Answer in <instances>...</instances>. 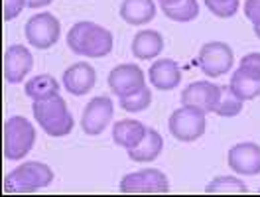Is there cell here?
Here are the masks:
<instances>
[{
  "mask_svg": "<svg viewBox=\"0 0 260 197\" xmlns=\"http://www.w3.org/2000/svg\"><path fill=\"white\" fill-rule=\"evenodd\" d=\"M67 46L77 55L99 59L111 53L113 34L95 22H77L67 32Z\"/></svg>",
  "mask_w": 260,
  "mask_h": 197,
  "instance_id": "cell-1",
  "label": "cell"
},
{
  "mask_svg": "<svg viewBox=\"0 0 260 197\" xmlns=\"http://www.w3.org/2000/svg\"><path fill=\"white\" fill-rule=\"evenodd\" d=\"M32 113L42 130L53 138L67 136L73 130V116L67 111L65 98L59 95H53L46 101H34Z\"/></svg>",
  "mask_w": 260,
  "mask_h": 197,
  "instance_id": "cell-2",
  "label": "cell"
},
{
  "mask_svg": "<svg viewBox=\"0 0 260 197\" xmlns=\"http://www.w3.org/2000/svg\"><path fill=\"white\" fill-rule=\"evenodd\" d=\"M53 181V172L42 162H24L4 178L6 193H34Z\"/></svg>",
  "mask_w": 260,
  "mask_h": 197,
  "instance_id": "cell-3",
  "label": "cell"
},
{
  "mask_svg": "<svg viewBox=\"0 0 260 197\" xmlns=\"http://www.w3.org/2000/svg\"><path fill=\"white\" fill-rule=\"evenodd\" d=\"M36 142V128L24 116H10L4 122V158L22 160L30 154Z\"/></svg>",
  "mask_w": 260,
  "mask_h": 197,
  "instance_id": "cell-4",
  "label": "cell"
},
{
  "mask_svg": "<svg viewBox=\"0 0 260 197\" xmlns=\"http://www.w3.org/2000/svg\"><path fill=\"white\" fill-rule=\"evenodd\" d=\"M205 124H207L205 113L191 107H181L178 111H174L168 120L172 136L179 142H193L197 138H201L205 132Z\"/></svg>",
  "mask_w": 260,
  "mask_h": 197,
  "instance_id": "cell-5",
  "label": "cell"
},
{
  "mask_svg": "<svg viewBox=\"0 0 260 197\" xmlns=\"http://www.w3.org/2000/svg\"><path fill=\"white\" fill-rule=\"evenodd\" d=\"M59 32H61V24L51 12H40L32 16L24 28L28 44L38 49H48L55 46L59 40Z\"/></svg>",
  "mask_w": 260,
  "mask_h": 197,
  "instance_id": "cell-6",
  "label": "cell"
},
{
  "mask_svg": "<svg viewBox=\"0 0 260 197\" xmlns=\"http://www.w3.org/2000/svg\"><path fill=\"white\" fill-rule=\"evenodd\" d=\"M197 63L207 77H221L229 73V69L233 67L235 55H233V49L225 42H209L199 49Z\"/></svg>",
  "mask_w": 260,
  "mask_h": 197,
  "instance_id": "cell-7",
  "label": "cell"
},
{
  "mask_svg": "<svg viewBox=\"0 0 260 197\" xmlns=\"http://www.w3.org/2000/svg\"><path fill=\"white\" fill-rule=\"evenodd\" d=\"M120 191L122 193H168L170 181L160 170L148 168V170L126 174L120 180Z\"/></svg>",
  "mask_w": 260,
  "mask_h": 197,
  "instance_id": "cell-8",
  "label": "cell"
},
{
  "mask_svg": "<svg viewBox=\"0 0 260 197\" xmlns=\"http://www.w3.org/2000/svg\"><path fill=\"white\" fill-rule=\"evenodd\" d=\"M113 115H114L113 98L107 97V95L93 97L87 103L85 111H83V116H81L83 132L89 134V136H99L101 132L111 124Z\"/></svg>",
  "mask_w": 260,
  "mask_h": 197,
  "instance_id": "cell-9",
  "label": "cell"
},
{
  "mask_svg": "<svg viewBox=\"0 0 260 197\" xmlns=\"http://www.w3.org/2000/svg\"><path fill=\"white\" fill-rule=\"evenodd\" d=\"M219 95H221L219 85H213L209 81L189 83L181 93V105L203 111V113H215Z\"/></svg>",
  "mask_w": 260,
  "mask_h": 197,
  "instance_id": "cell-10",
  "label": "cell"
},
{
  "mask_svg": "<svg viewBox=\"0 0 260 197\" xmlns=\"http://www.w3.org/2000/svg\"><path fill=\"white\" fill-rule=\"evenodd\" d=\"M109 87L114 95H118V98H120L144 89L146 79H144V73L138 65L122 63V65H116L109 73Z\"/></svg>",
  "mask_w": 260,
  "mask_h": 197,
  "instance_id": "cell-11",
  "label": "cell"
},
{
  "mask_svg": "<svg viewBox=\"0 0 260 197\" xmlns=\"http://www.w3.org/2000/svg\"><path fill=\"white\" fill-rule=\"evenodd\" d=\"M229 168L241 176L260 174V146L254 142H239L229 150Z\"/></svg>",
  "mask_w": 260,
  "mask_h": 197,
  "instance_id": "cell-12",
  "label": "cell"
},
{
  "mask_svg": "<svg viewBox=\"0 0 260 197\" xmlns=\"http://www.w3.org/2000/svg\"><path fill=\"white\" fill-rule=\"evenodd\" d=\"M34 57L24 46H10L4 51V79L8 83H20L32 71Z\"/></svg>",
  "mask_w": 260,
  "mask_h": 197,
  "instance_id": "cell-13",
  "label": "cell"
},
{
  "mask_svg": "<svg viewBox=\"0 0 260 197\" xmlns=\"http://www.w3.org/2000/svg\"><path fill=\"white\" fill-rule=\"evenodd\" d=\"M61 79H63V87L67 89V93H71L75 97H81V95H87L95 87L97 73H95L91 63L79 61V63H73L71 67H67Z\"/></svg>",
  "mask_w": 260,
  "mask_h": 197,
  "instance_id": "cell-14",
  "label": "cell"
},
{
  "mask_svg": "<svg viewBox=\"0 0 260 197\" xmlns=\"http://www.w3.org/2000/svg\"><path fill=\"white\" fill-rule=\"evenodd\" d=\"M148 77L158 91H174L181 83V69L174 59H158L150 65Z\"/></svg>",
  "mask_w": 260,
  "mask_h": 197,
  "instance_id": "cell-15",
  "label": "cell"
},
{
  "mask_svg": "<svg viewBox=\"0 0 260 197\" xmlns=\"http://www.w3.org/2000/svg\"><path fill=\"white\" fill-rule=\"evenodd\" d=\"M146 130L148 126H144L140 120L124 118V120H118L113 126V140L116 146H122L130 150V148L140 144V140L144 138Z\"/></svg>",
  "mask_w": 260,
  "mask_h": 197,
  "instance_id": "cell-16",
  "label": "cell"
},
{
  "mask_svg": "<svg viewBox=\"0 0 260 197\" xmlns=\"http://www.w3.org/2000/svg\"><path fill=\"white\" fill-rule=\"evenodd\" d=\"M154 16H156L154 0H122L120 4V18L126 24L142 26L154 20Z\"/></svg>",
  "mask_w": 260,
  "mask_h": 197,
  "instance_id": "cell-17",
  "label": "cell"
},
{
  "mask_svg": "<svg viewBox=\"0 0 260 197\" xmlns=\"http://www.w3.org/2000/svg\"><path fill=\"white\" fill-rule=\"evenodd\" d=\"M164 49V38L156 30H142L132 40V53L136 59H152Z\"/></svg>",
  "mask_w": 260,
  "mask_h": 197,
  "instance_id": "cell-18",
  "label": "cell"
},
{
  "mask_svg": "<svg viewBox=\"0 0 260 197\" xmlns=\"http://www.w3.org/2000/svg\"><path fill=\"white\" fill-rule=\"evenodd\" d=\"M162 148L164 140L160 136V132L154 130V128H148L144 138L140 140V144L130 148L126 152H128V158L134 160V162H152L162 154Z\"/></svg>",
  "mask_w": 260,
  "mask_h": 197,
  "instance_id": "cell-19",
  "label": "cell"
},
{
  "mask_svg": "<svg viewBox=\"0 0 260 197\" xmlns=\"http://www.w3.org/2000/svg\"><path fill=\"white\" fill-rule=\"evenodd\" d=\"M231 91L241 98V101H252L260 95V77L244 71V69H237L229 81Z\"/></svg>",
  "mask_w": 260,
  "mask_h": 197,
  "instance_id": "cell-20",
  "label": "cell"
},
{
  "mask_svg": "<svg viewBox=\"0 0 260 197\" xmlns=\"http://www.w3.org/2000/svg\"><path fill=\"white\" fill-rule=\"evenodd\" d=\"M24 91H26V95L32 98V101H46V98H51L53 95H57L59 83L55 81L51 75L44 73V75L32 77L30 81L26 83Z\"/></svg>",
  "mask_w": 260,
  "mask_h": 197,
  "instance_id": "cell-21",
  "label": "cell"
},
{
  "mask_svg": "<svg viewBox=\"0 0 260 197\" xmlns=\"http://www.w3.org/2000/svg\"><path fill=\"white\" fill-rule=\"evenodd\" d=\"M205 193H209V195H231V193L246 195L248 187L243 180H239L235 176H221V178H215L211 183H207Z\"/></svg>",
  "mask_w": 260,
  "mask_h": 197,
  "instance_id": "cell-22",
  "label": "cell"
},
{
  "mask_svg": "<svg viewBox=\"0 0 260 197\" xmlns=\"http://www.w3.org/2000/svg\"><path fill=\"white\" fill-rule=\"evenodd\" d=\"M164 14L174 22H191L199 16V4L197 0H179L178 4L164 6Z\"/></svg>",
  "mask_w": 260,
  "mask_h": 197,
  "instance_id": "cell-23",
  "label": "cell"
},
{
  "mask_svg": "<svg viewBox=\"0 0 260 197\" xmlns=\"http://www.w3.org/2000/svg\"><path fill=\"white\" fill-rule=\"evenodd\" d=\"M243 103L241 98L237 97L229 85H223L221 87V95H219V103H217V109H215V115L219 116H237L241 111H243Z\"/></svg>",
  "mask_w": 260,
  "mask_h": 197,
  "instance_id": "cell-24",
  "label": "cell"
},
{
  "mask_svg": "<svg viewBox=\"0 0 260 197\" xmlns=\"http://www.w3.org/2000/svg\"><path fill=\"white\" fill-rule=\"evenodd\" d=\"M120 107L124 109V111H128V113H140V111H146L148 107H150V103H152V93H150V89H148V85L144 89H140V91H136V93H132V95H126V97H120Z\"/></svg>",
  "mask_w": 260,
  "mask_h": 197,
  "instance_id": "cell-25",
  "label": "cell"
},
{
  "mask_svg": "<svg viewBox=\"0 0 260 197\" xmlns=\"http://www.w3.org/2000/svg\"><path fill=\"white\" fill-rule=\"evenodd\" d=\"M205 6L219 18H231L239 12V0H205Z\"/></svg>",
  "mask_w": 260,
  "mask_h": 197,
  "instance_id": "cell-26",
  "label": "cell"
},
{
  "mask_svg": "<svg viewBox=\"0 0 260 197\" xmlns=\"http://www.w3.org/2000/svg\"><path fill=\"white\" fill-rule=\"evenodd\" d=\"M26 8V0H4V10H2V18L4 22H10Z\"/></svg>",
  "mask_w": 260,
  "mask_h": 197,
  "instance_id": "cell-27",
  "label": "cell"
},
{
  "mask_svg": "<svg viewBox=\"0 0 260 197\" xmlns=\"http://www.w3.org/2000/svg\"><path fill=\"white\" fill-rule=\"evenodd\" d=\"M239 67L244 69V71H248V73H252V75H256V77H260V53H256V51L246 53L241 59Z\"/></svg>",
  "mask_w": 260,
  "mask_h": 197,
  "instance_id": "cell-28",
  "label": "cell"
},
{
  "mask_svg": "<svg viewBox=\"0 0 260 197\" xmlns=\"http://www.w3.org/2000/svg\"><path fill=\"white\" fill-rule=\"evenodd\" d=\"M244 16L252 22V26H260V0L244 2Z\"/></svg>",
  "mask_w": 260,
  "mask_h": 197,
  "instance_id": "cell-29",
  "label": "cell"
},
{
  "mask_svg": "<svg viewBox=\"0 0 260 197\" xmlns=\"http://www.w3.org/2000/svg\"><path fill=\"white\" fill-rule=\"evenodd\" d=\"M53 0H26V6L28 8H42V6H48Z\"/></svg>",
  "mask_w": 260,
  "mask_h": 197,
  "instance_id": "cell-30",
  "label": "cell"
},
{
  "mask_svg": "<svg viewBox=\"0 0 260 197\" xmlns=\"http://www.w3.org/2000/svg\"><path fill=\"white\" fill-rule=\"evenodd\" d=\"M254 34H256V38L260 40V26H254Z\"/></svg>",
  "mask_w": 260,
  "mask_h": 197,
  "instance_id": "cell-31",
  "label": "cell"
},
{
  "mask_svg": "<svg viewBox=\"0 0 260 197\" xmlns=\"http://www.w3.org/2000/svg\"><path fill=\"white\" fill-rule=\"evenodd\" d=\"M258 195H260V189H258Z\"/></svg>",
  "mask_w": 260,
  "mask_h": 197,
  "instance_id": "cell-32",
  "label": "cell"
}]
</instances>
